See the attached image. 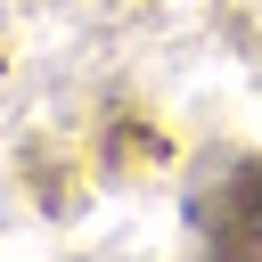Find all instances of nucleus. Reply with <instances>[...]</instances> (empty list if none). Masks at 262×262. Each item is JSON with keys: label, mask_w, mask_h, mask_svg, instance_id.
Wrapping results in <instances>:
<instances>
[{"label": "nucleus", "mask_w": 262, "mask_h": 262, "mask_svg": "<svg viewBox=\"0 0 262 262\" xmlns=\"http://www.w3.org/2000/svg\"><path fill=\"white\" fill-rule=\"evenodd\" d=\"M188 237H196V262H262V156L213 147L196 164Z\"/></svg>", "instance_id": "nucleus-1"}]
</instances>
